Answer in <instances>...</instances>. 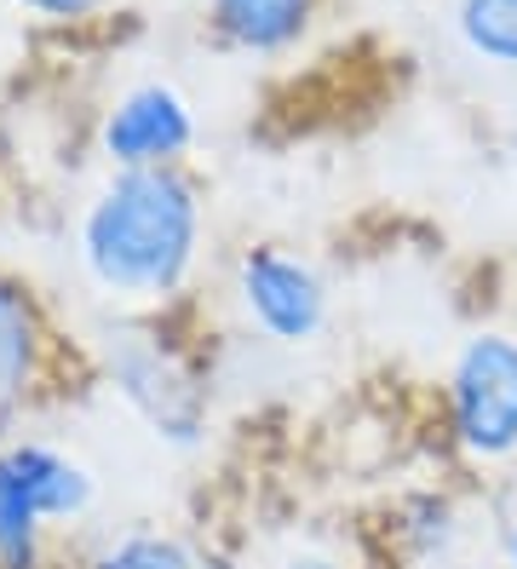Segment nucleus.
<instances>
[{
	"instance_id": "obj_13",
	"label": "nucleus",
	"mask_w": 517,
	"mask_h": 569,
	"mask_svg": "<svg viewBox=\"0 0 517 569\" xmlns=\"http://www.w3.org/2000/svg\"><path fill=\"white\" fill-rule=\"evenodd\" d=\"M506 569H517V472H511V518H506Z\"/></svg>"
},
{
	"instance_id": "obj_3",
	"label": "nucleus",
	"mask_w": 517,
	"mask_h": 569,
	"mask_svg": "<svg viewBox=\"0 0 517 569\" xmlns=\"http://www.w3.org/2000/svg\"><path fill=\"white\" fill-rule=\"evenodd\" d=\"M103 380L161 443L196 449L207 438V386L161 317H121L103 346Z\"/></svg>"
},
{
	"instance_id": "obj_9",
	"label": "nucleus",
	"mask_w": 517,
	"mask_h": 569,
	"mask_svg": "<svg viewBox=\"0 0 517 569\" xmlns=\"http://www.w3.org/2000/svg\"><path fill=\"white\" fill-rule=\"evenodd\" d=\"M87 569H207V563L190 541H179L167 529H127L116 541H103L87 558Z\"/></svg>"
},
{
	"instance_id": "obj_5",
	"label": "nucleus",
	"mask_w": 517,
	"mask_h": 569,
	"mask_svg": "<svg viewBox=\"0 0 517 569\" xmlns=\"http://www.w3.org/2000/svg\"><path fill=\"white\" fill-rule=\"evenodd\" d=\"M236 306L248 317V328L270 346H310L317 333L328 328V282L310 259L259 242V248H241L236 259Z\"/></svg>"
},
{
	"instance_id": "obj_10",
	"label": "nucleus",
	"mask_w": 517,
	"mask_h": 569,
	"mask_svg": "<svg viewBox=\"0 0 517 569\" xmlns=\"http://www.w3.org/2000/svg\"><path fill=\"white\" fill-rule=\"evenodd\" d=\"M455 23H460V41L483 63L517 70V0H460Z\"/></svg>"
},
{
	"instance_id": "obj_2",
	"label": "nucleus",
	"mask_w": 517,
	"mask_h": 569,
	"mask_svg": "<svg viewBox=\"0 0 517 569\" xmlns=\"http://www.w3.org/2000/svg\"><path fill=\"white\" fill-rule=\"evenodd\" d=\"M98 507V478L47 438L0 443V569H47L52 529L81 523Z\"/></svg>"
},
{
	"instance_id": "obj_1",
	"label": "nucleus",
	"mask_w": 517,
	"mask_h": 569,
	"mask_svg": "<svg viewBox=\"0 0 517 569\" xmlns=\"http://www.w3.org/2000/svg\"><path fill=\"white\" fill-rule=\"evenodd\" d=\"M201 230V184L185 167H138L92 190L76 224V259L121 317H161L196 282Z\"/></svg>"
},
{
	"instance_id": "obj_7",
	"label": "nucleus",
	"mask_w": 517,
	"mask_h": 569,
	"mask_svg": "<svg viewBox=\"0 0 517 569\" xmlns=\"http://www.w3.org/2000/svg\"><path fill=\"white\" fill-rule=\"evenodd\" d=\"M47 362H52V322L41 311V293L23 277L0 271V420L34 403Z\"/></svg>"
},
{
	"instance_id": "obj_12",
	"label": "nucleus",
	"mask_w": 517,
	"mask_h": 569,
	"mask_svg": "<svg viewBox=\"0 0 517 569\" xmlns=\"http://www.w3.org/2000/svg\"><path fill=\"white\" fill-rule=\"evenodd\" d=\"M276 569H345V563L328 558V552H294V558H282Z\"/></svg>"
},
{
	"instance_id": "obj_4",
	"label": "nucleus",
	"mask_w": 517,
	"mask_h": 569,
	"mask_svg": "<svg viewBox=\"0 0 517 569\" xmlns=\"http://www.w3.org/2000/svg\"><path fill=\"white\" fill-rule=\"evenodd\" d=\"M443 426L471 466L517 460V333L483 328L455 351L443 375Z\"/></svg>"
},
{
	"instance_id": "obj_8",
	"label": "nucleus",
	"mask_w": 517,
	"mask_h": 569,
	"mask_svg": "<svg viewBox=\"0 0 517 569\" xmlns=\"http://www.w3.org/2000/svg\"><path fill=\"white\" fill-rule=\"evenodd\" d=\"M207 12L241 52H288L317 18V0H207Z\"/></svg>"
},
{
	"instance_id": "obj_11",
	"label": "nucleus",
	"mask_w": 517,
	"mask_h": 569,
	"mask_svg": "<svg viewBox=\"0 0 517 569\" xmlns=\"http://www.w3.org/2000/svg\"><path fill=\"white\" fill-rule=\"evenodd\" d=\"M18 7L34 12V18L69 23V18H92V12H103V7H116V0H18Z\"/></svg>"
},
{
	"instance_id": "obj_6",
	"label": "nucleus",
	"mask_w": 517,
	"mask_h": 569,
	"mask_svg": "<svg viewBox=\"0 0 517 569\" xmlns=\"http://www.w3.org/2000/svg\"><path fill=\"white\" fill-rule=\"evenodd\" d=\"M98 150L110 161V173L185 167V156L196 150V110L185 104V92H172L167 81H145L103 110Z\"/></svg>"
}]
</instances>
